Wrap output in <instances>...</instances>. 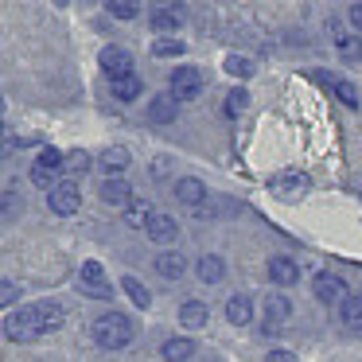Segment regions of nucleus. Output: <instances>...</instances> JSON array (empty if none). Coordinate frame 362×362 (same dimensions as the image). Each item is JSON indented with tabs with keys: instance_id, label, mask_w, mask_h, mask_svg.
Returning <instances> with one entry per match:
<instances>
[{
	"instance_id": "473e14b6",
	"label": "nucleus",
	"mask_w": 362,
	"mask_h": 362,
	"mask_svg": "<svg viewBox=\"0 0 362 362\" xmlns=\"http://www.w3.org/2000/svg\"><path fill=\"white\" fill-rule=\"evenodd\" d=\"M16 300H20V288L12 281H4L0 284V304H16Z\"/></svg>"
},
{
	"instance_id": "aec40b11",
	"label": "nucleus",
	"mask_w": 362,
	"mask_h": 362,
	"mask_svg": "<svg viewBox=\"0 0 362 362\" xmlns=\"http://www.w3.org/2000/svg\"><path fill=\"white\" fill-rule=\"evenodd\" d=\"M160 354H164V362H187L191 354H195V343H191V339H168V343L160 346Z\"/></svg>"
},
{
	"instance_id": "b1692460",
	"label": "nucleus",
	"mask_w": 362,
	"mask_h": 362,
	"mask_svg": "<svg viewBox=\"0 0 362 362\" xmlns=\"http://www.w3.org/2000/svg\"><path fill=\"white\" fill-rule=\"evenodd\" d=\"M102 168L113 175V180H117V175L129 168V152H125V148H105V152H102Z\"/></svg>"
},
{
	"instance_id": "5701e85b",
	"label": "nucleus",
	"mask_w": 362,
	"mask_h": 362,
	"mask_svg": "<svg viewBox=\"0 0 362 362\" xmlns=\"http://www.w3.org/2000/svg\"><path fill=\"white\" fill-rule=\"evenodd\" d=\"M152 214H156V211H148V203H144V199H133V203L125 206V222H129V226H136V230L148 226Z\"/></svg>"
},
{
	"instance_id": "dca6fc26",
	"label": "nucleus",
	"mask_w": 362,
	"mask_h": 362,
	"mask_svg": "<svg viewBox=\"0 0 362 362\" xmlns=\"http://www.w3.org/2000/svg\"><path fill=\"white\" fill-rule=\"evenodd\" d=\"M102 199H105V203H113V206H129L136 195L129 191V183L117 175V180H105V183H102Z\"/></svg>"
},
{
	"instance_id": "72a5a7b5",
	"label": "nucleus",
	"mask_w": 362,
	"mask_h": 362,
	"mask_svg": "<svg viewBox=\"0 0 362 362\" xmlns=\"http://www.w3.org/2000/svg\"><path fill=\"white\" fill-rule=\"evenodd\" d=\"M16 206H24V199H20L16 191H4V214H12Z\"/></svg>"
},
{
	"instance_id": "9b49d317",
	"label": "nucleus",
	"mask_w": 362,
	"mask_h": 362,
	"mask_svg": "<svg viewBox=\"0 0 362 362\" xmlns=\"http://www.w3.org/2000/svg\"><path fill=\"white\" fill-rule=\"evenodd\" d=\"M269 281L273 284H296L300 281V269H296V261L292 257H269Z\"/></svg>"
},
{
	"instance_id": "cd10ccee",
	"label": "nucleus",
	"mask_w": 362,
	"mask_h": 362,
	"mask_svg": "<svg viewBox=\"0 0 362 362\" xmlns=\"http://www.w3.org/2000/svg\"><path fill=\"white\" fill-rule=\"evenodd\" d=\"M331 90H335V98H339V102H343V105H351V110H358V105H362L358 90H354L351 82H343V78H339V82H335V86H331Z\"/></svg>"
},
{
	"instance_id": "9d476101",
	"label": "nucleus",
	"mask_w": 362,
	"mask_h": 362,
	"mask_svg": "<svg viewBox=\"0 0 362 362\" xmlns=\"http://www.w3.org/2000/svg\"><path fill=\"white\" fill-rule=\"evenodd\" d=\"M148 24L156 28V32H175V28H183V8H175V4H156V8L148 12Z\"/></svg>"
},
{
	"instance_id": "2f4dec72",
	"label": "nucleus",
	"mask_w": 362,
	"mask_h": 362,
	"mask_svg": "<svg viewBox=\"0 0 362 362\" xmlns=\"http://www.w3.org/2000/svg\"><path fill=\"white\" fill-rule=\"evenodd\" d=\"M66 172H71V175H86L90 172V156H86V152H71V156H66Z\"/></svg>"
},
{
	"instance_id": "c85d7f7f",
	"label": "nucleus",
	"mask_w": 362,
	"mask_h": 362,
	"mask_svg": "<svg viewBox=\"0 0 362 362\" xmlns=\"http://www.w3.org/2000/svg\"><path fill=\"white\" fill-rule=\"evenodd\" d=\"M183 51H187V47H183L180 40H156V43H152V55H156V59H172V55H183Z\"/></svg>"
},
{
	"instance_id": "393cba45",
	"label": "nucleus",
	"mask_w": 362,
	"mask_h": 362,
	"mask_svg": "<svg viewBox=\"0 0 362 362\" xmlns=\"http://www.w3.org/2000/svg\"><path fill=\"white\" fill-rule=\"evenodd\" d=\"M343 323L351 331H362V296H346L343 300Z\"/></svg>"
},
{
	"instance_id": "f03ea898",
	"label": "nucleus",
	"mask_w": 362,
	"mask_h": 362,
	"mask_svg": "<svg viewBox=\"0 0 362 362\" xmlns=\"http://www.w3.org/2000/svg\"><path fill=\"white\" fill-rule=\"evenodd\" d=\"M94 343L102 346V351H125L129 343H133V320L121 312H105L94 320Z\"/></svg>"
},
{
	"instance_id": "7ed1b4c3",
	"label": "nucleus",
	"mask_w": 362,
	"mask_h": 362,
	"mask_svg": "<svg viewBox=\"0 0 362 362\" xmlns=\"http://www.w3.org/2000/svg\"><path fill=\"white\" fill-rule=\"evenodd\" d=\"M63 164H66V156H63L59 148H43L40 160L32 164V183H35V187H43V191H55Z\"/></svg>"
},
{
	"instance_id": "ddd939ff",
	"label": "nucleus",
	"mask_w": 362,
	"mask_h": 362,
	"mask_svg": "<svg viewBox=\"0 0 362 362\" xmlns=\"http://www.w3.org/2000/svg\"><path fill=\"white\" fill-rule=\"evenodd\" d=\"M195 273H199V281H203V284H218L222 276H226V261L214 257V253H203L199 265H195Z\"/></svg>"
},
{
	"instance_id": "2eb2a0df",
	"label": "nucleus",
	"mask_w": 362,
	"mask_h": 362,
	"mask_svg": "<svg viewBox=\"0 0 362 362\" xmlns=\"http://www.w3.org/2000/svg\"><path fill=\"white\" fill-rule=\"evenodd\" d=\"M175 113H180V102H175L172 94H160V98H152V105H148V117L156 121V125H168V121H175Z\"/></svg>"
},
{
	"instance_id": "4be33fe9",
	"label": "nucleus",
	"mask_w": 362,
	"mask_h": 362,
	"mask_svg": "<svg viewBox=\"0 0 362 362\" xmlns=\"http://www.w3.org/2000/svg\"><path fill=\"white\" fill-rule=\"evenodd\" d=\"M292 315V304H288V296H269V304H265V323H273V327H281L284 320Z\"/></svg>"
},
{
	"instance_id": "f8f14e48",
	"label": "nucleus",
	"mask_w": 362,
	"mask_h": 362,
	"mask_svg": "<svg viewBox=\"0 0 362 362\" xmlns=\"http://www.w3.org/2000/svg\"><path fill=\"white\" fill-rule=\"evenodd\" d=\"M273 191H276V195H284V199H300L308 191V180L300 172H281L273 180Z\"/></svg>"
},
{
	"instance_id": "a878e982",
	"label": "nucleus",
	"mask_w": 362,
	"mask_h": 362,
	"mask_svg": "<svg viewBox=\"0 0 362 362\" xmlns=\"http://www.w3.org/2000/svg\"><path fill=\"white\" fill-rule=\"evenodd\" d=\"M121 288L129 292V300H133L136 308H148V304H152V292L144 288V284L136 281V276H125V281H121Z\"/></svg>"
},
{
	"instance_id": "bb28decb",
	"label": "nucleus",
	"mask_w": 362,
	"mask_h": 362,
	"mask_svg": "<svg viewBox=\"0 0 362 362\" xmlns=\"http://www.w3.org/2000/svg\"><path fill=\"white\" fill-rule=\"evenodd\" d=\"M105 12H110L113 20H136V16H141V8H136L133 0H110Z\"/></svg>"
},
{
	"instance_id": "c756f323",
	"label": "nucleus",
	"mask_w": 362,
	"mask_h": 362,
	"mask_svg": "<svg viewBox=\"0 0 362 362\" xmlns=\"http://www.w3.org/2000/svg\"><path fill=\"white\" fill-rule=\"evenodd\" d=\"M245 105H250V94H245V90H230L226 94V117H238Z\"/></svg>"
},
{
	"instance_id": "20e7f679",
	"label": "nucleus",
	"mask_w": 362,
	"mask_h": 362,
	"mask_svg": "<svg viewBox=\"0 0 362 362\" xmlns=\"http://www.w3.org/2000/svg\"><path fill=\"white\" fill-rule=\"evenodd\" d=\"M172 90H168V94L175 98V102H195L199 94H203V74L195 71V66H180V71L172 74Z\"/></svg>"
},
{
	"instance_id": "4468645a",
	"label": "nucleus",
	"mask_w": 362,
	"mask_h": 362,
	"mask_svg": "<svg viewBox=\"0 0 362 362\" xmlns=\"http://www.w3.org/2000/svg\"><path fill=\"white\" fill-rule=\"evenodd\" d=\"M175 199H180L183 206H203V203H206V187H203L199 180H191V175H187V180L175 183Z\"/></svg>"
},
{
	"instance_id": "e433bc0d",
	"label": "nucleus",
	"mask_w": 362,
	"mask_h": 362,
	"mask_svg": "<svg viewBox=\"0 0 362 362\" xmlns=\"http://www.w3.org/2000/svg\"><path fill=\"white\" fill-rule=\"evenodd\" d=\"M351 24L362 32V0H358V4H351Z\"/></svg>"
},
{
	"instance_id": "39448f33",
	"label": "nucleus",
	"mask_w": 362,
	"mask_h": 362,
	"mask_svg": "<svg viewBox=\"0 0 362 362\" xmlns=\"http://www.w3.org/2000/svg\"><path fill=\"white\" fill-rule=\"evenodd\" d=\"M78 284H82V292H90V296H98V300H110L113 296V284L105 281V269L98 265V261H82Z\"/></svg>"
},
{
	"instance_id": "423d86ee",
	"label": "nucleus",
	"mask_w": 362,
	"mask_h": 362,
	"mask_svg": "<svg viewBox=\"0 0 362 362\" xmlns=\"http://www.w3.org/2000/svg\"><path fill=\"white\" fill-rule=\"evenodd\" d=\"M98 63H102V71L110 74V78H125V74H133V55H129L125 47H117V43H110V47H102V55H98Z\"/></svg>"
},
{
	"instance_id": "6ab92c4d",
	"label": "nucleus",
	"mask_w": 362,
	"mask_h": 362,
	"mask_svg": "<svg viewBox=\"0 0 362 362\" xmlns=\"http://www.w3.org/2000/svg\"><path fill=\"white\" fill-rule=\"evenodd\" d=\"M226 320H230V323H238V327H245V323L253 320V304H250V296H230V300H226Z\"/></svg>"
},
{
	"instance_id": "f257e3e1",
	"label": "nucleus",
	"mask_w": 362,
	"mask_h": 362,
	"mask_svg": "<svg viewBox=\"0 0 362 362\" xmlns=\"http://www.w3.org/2000/svg\"><path fill=\"white\" fill-rule=\"evenodd\" d=\"M63 327V308L55 300H43V304H28L20 312H12L4 320V335L16 339V343H28V339H40L47 331H59Z\"/></svg>"
},
{
	"instance_id": "1a4fd4ad",
	"label": "nucleus",
	"mask_w": 362,
	"mask_h": 362,
	"mask_svg": "<svg viewBox=\"0 0 362 362\" xmlns=\"http://www.w3.org/2000/svg\"><path fill=\"white\" fill-rule=\"evenodd\" d=\"M144 234H148L152 242L168 245V242H175V238H180V222H175L172 214H152L148 226H144Z\"/></svg>"
},
{
	"instance_id": "f3484780",
	"label": "nucleus",
	"mask_w": 362,
	"mask_h": 362,
	"mask_svg": "<svg viewBox=\"0 0 362 362\" xmlns=\"http://www.w3.org/2000/svg\"><path fill=\"white\" fill-rule=\"evenodd\" d=\"M180 320H183V327H206V320H211L206 300H187V304L180 308Z\"/></svg>"
},
{
	"instance_id": "f704fd0d",
	"label": "nucleus",
	"mask_w": 362,
	"mask_h": 362,
	"mask_svg": "<svg viewBox=\"0 0 362 362\" xmlns=\"http://www.w3.org/2000/svg\"><path fill=\"white\" fill-rule=\"evenodd\" d=\"M339 51H343V55H358V43L346 40V35H339Z\"/></svg>"
},
{
	"instance_id": "6e6552de",
	"label": "nucleus",
	"mask_w": 362,
	"mask_h": 362,
	"mask_svg": "<svg viewBox=\"0 0 362 362\" xmlns=\"http://www.w3.org/2000/svg\"><path fill=\"white\" fill-rule=\"evenodd\" d=\"M312 292H315V300H323V304H343L346 300V284H343V276H335V273H320L312 281Z\"/></svg>"
},
{
	"instance_id": "c9c22d12",
	"label": "nucleus",
	"mask_w": 362,
	"mask_h": 362,
	"mask_svg": "<svg viewBox=\"0 0 362 362\" xmlns=\"http://www.w3.org/2000/svg\"><path fill=\"white\" fill-rule=\"evenodd\" d=\"M265 362H296V354H288V351H269Z\"/></svg>"
},
{
	"instance_id": "a211bd4d",
	"label": "nucleus",
	"mask_w": 362,
	"mask_h": 362,
	"mask_svg": "<svg viewBox=\"0 0 362 362\" xmlns=\"http://www.w3.org/2000/svg\"><path fill=\"white\" fill-rule=\"evenodd\" d=\"M144 94V82L136 74H125V78H113V98L117 102H136Z\"/></svg>"
},
{
	"instance_id": "412c9836",
	"label": "nucleus",
	"mask_w": 362,
	"mask_h": 362,
	"mask_svg": "<svg viewBox=\"0 0 362 362\" xmlns=\"http://www.w3.org/2000/svg\"><path fill=\"white\" fill-rule=\"evenodd\" d=\"M183 269H187V265H183L180 253H160V257H156V273L164 276V281H180Z\"/></svg>"
},
{
	"instance_id": "7c9ffc66",
	"label": "nucleus",
	"mask_w": 362,
	"mask_h": 362,
	"mask_svg": "<svg viewBox=\"0 0 362 362\" xmlns=\"http://www.w3.org/2000/svg\"><path fill=\"white\" fill-rule=\"evenodd\" d=\"M226 71L234 74V78H250V74H253V63H250V59H242V55H230V59H226Z\"/></svg>"
},
{
	"instance_id": "0eeeda50",
	"label": "nucleus",
	"mask_w": 362,
	"mask_h": 362,
	"mask_svg": "<svg viewBox=\"0 0 362 362\" xmlns=\"http://www.w3.org/2000/svg\"><path fill=\"white\" fill-rule=\"evenodd\" d=\"M47 206H51L55 214H74V211L82 206V195H78V187H74L71 180H63L55 191H47Z\"/></svg>"
}]
</instances>
